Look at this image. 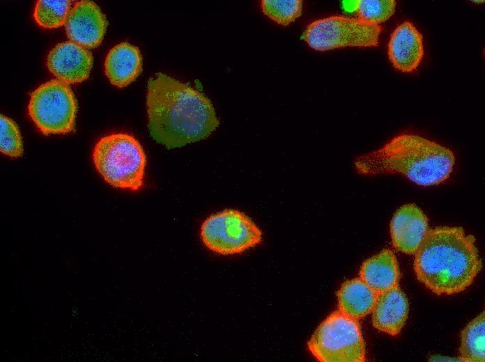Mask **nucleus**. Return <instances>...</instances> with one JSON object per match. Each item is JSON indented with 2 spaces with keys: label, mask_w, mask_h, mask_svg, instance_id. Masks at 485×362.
I'll use <instances>...</instances> for the list:
<instances>
[{
  "label": "nucleus",
  "mask_w": 485,
  "mask_h": 362,
  "mask_svg": "<svg viewBox=\"0 0 485 362\" xmlns=\"http://www.w3.org/2000/svg\"><path fill=\"white\" fill-rule=\"evenodd\" d=\"M146 105L150 134L168 149L207 138L220 124L203 93L163 73L149 79Z\"/></svg>",
  "instance_id": "nucleus-1"
},
{
  "label": "nucleus",
  "mask_w": 485,
  "mask_h": 362,
  "mask_svg": "<svg viewBox=\"0 0 485 362\" xmlns=\"http://www.w3.org/2000/svg\"><path fill=\"white\" fill-rule=\"evenodd\" d=\"M475 242L461 227L429 230L415 252L417 279L438 295L463 291L482 267Z\"/></svg>",
  "instance_id": "nucleus-2"
},
{
  "label": "nucleus",
  "mask_w": 485,
  "mask_h": 362,
  "mask_svg": "<svg viewBox=\"0 0 485 362\" xmlns=\"http://www.w3.org/2000/svg\"><path fill=\"white\" fill-rule=\"evenodd\" d=\"M454 163L449 149L418 135L401 134L357 157L354 164L363 175L400 173L419 185L431 186L446 180Z\"/></svg>",
  "instance_id": "nucleus-3"
},
{
  "label": "nucleus",
  "mask_w": 485,
  "mask_h": 362,
  "mask_svg": "<svg viewBox=\"0 0 485 362\" xmlns=\"http://www.w3.org/2000/svg\"><path fill=\"white\" fill-rule=\"evenodd\" d=\"M98 172L114 187L136 191L142 188L146 157L132 135L114 133L102 137L93 151Z\"/></svg>",
  "instance_id": "nucleus-4"
},
{
  "label": "nucleus",
  "mask_w": 485,
  "mask_h": 362,
  "mask_svg": "<svg viewBox=\"0 0 485 362\" xmlns=\"http://www.w3.org/2000/svg\"><path fill=\"white\" fill-rule=\"evenodd\" d=\"M312 355L322 362H362L365 345L360 324L339 310L318 326L307 343Z\"/></svg>",
  "instance_id": "nucleus-5"
},
{
  "label": "nucleus",
  "mask_w": 485,
  "mask_h": 362,
  "mask_svg": "<svg viewBox=\"0 0 485 362\" xmlns=\"http://www.w3.org/2000/svg\"><path fill=\"white\" fill-rule=\"evenodd\" d=\"M77 109L72 89L58 79L48 81L34 90L28 106L31 119L45 135L72 132Z\"/></svg>",
  "instance_id": "nucleus-6"
},
{
  "label": "nucleus",
  "mask_w": 485,
  "mask_h": 362,
  "mask_svg": "<svg viewBox=\"0 0 485 362\" xmlns=\"http://www.w3.org/2000/svg\"><path fill=\"white\" fill-rule=\"evenodd\" d=\"M200 237L209 250L222 255H233L260 244L262 232L244 213L226 209L210 215L203 222Z\"/></svg>",
  "instance_id": "nucleus-7"
},
{
  "label": "nucleus",
  "mask_w": 485,
  "mask_h": 362,
  "mask_svg": "<svg viewBox=\"0 0 485 362\" xmlns=\"http://www.w3.org/2000/svg\"><path fill=\"white\" fill-rule=\"evenodd\" d=\"M382 31L380 25L359 18L335 15L309 24L303 40L312 49L326 51L345 47H376Z\"/></svg>",
  "instance_id": "nucleus-8"
},
{
  "label": "nucleus",
  "mask_w": 485,
  "mask_h": 362,
  "mask_svg": "<svg viewBox=\"0 0 485 362\" xmlns=\"http://www.w3.org/2000/svg\"><path fill=\"white\" fill-rule=\"evenodd\" d=\"M107 24L105 15L95 2L82 0L71 8L65 25L71 41L92 49L101 44Z\"/></svg>",
  "instance_id": "nucleus-9"
},
{
  "label": "nucleus",
  "mask_w": 485,
  "mask_h": 362,
  "mask_svg": "<svg viewBox=\"0 0 485 362\" xmlns=\"http://www.w3.org/2000/svg\"><path fill=\"white\" fill-rule=\"evenodd\" d=\"M93 62L91 52L72 41L57 44L47 57V67L49 72L58 80L68 85L87 79Z\"/></svg>",
  "instance_id": "nucleus-10"
},
{
  "label": "nucleus",
  "mask_w": 485,
  "mask_h": 362,
  "mask_svg": "<svg viewBox=\"0 0 485 362\" xmlns=\"http://www.w3.org/2000/svg\"><path fill=\"white\" fill-rule=\"evenodd\" d=\"M429 230L428 219L415 204H406L394 213L390 223L394 246L406 254H414Z\"/></svg>",
  "instance_id": "nucleus-11"
},
{
  "label": "nucleus",
  "mask_w": 485,
  "mask_h": 362,
  "mask_svg": "<svg viewBox=\"0 0 485 362\" xmlns=\"http://www.w3.org/2000/svg\"><path fill=\"white\" fill-rule=\"evenodd\" d=\"M424 56L422 36L410 22L399 24L391 35L388 56L392 65L403 72L415 71Z\"/></svg>",
  "instance_id": "nucleus-12"
},
{
  "label": "nucleus",
  "mask_w": 485,
  "mask_h": 362,
  "mask_svg": "<svg viewBox=\"0 0 485 362\" xmlns=\"http://www.w3.org/2000/svg\"><path fill=\"white\" fill-rule=\"evenodd\" d=\"M408 312V298L397 285L377 294L372 310V324L380 331L397 336L404 326Z\"/></svg>",
  "instance_id": "nucleus-13"
},
{
  "label": "nucleus",
  "mask_w": 485,
  "mask_h": 362,
  "mask_svg": "<svg viewBox=\"0 0 485 362\" xmlns=\"http://www.w3.org/2000/svg\"><path fill=\"white\" fill-rule=\"evenodd\" d=\"M142 70L139 48L127 42L112 47L105 61V74L111 84L123 88L134 81Z\"/></svg>",
  "instance_id": "nucleus-14"
},
{
  "label": "nucleus",
  "mask_w": 485,
  "mask_h": 362,
  "mask_svg": "<svg viewBox=\"0 0 485 362\" xmlns=\"http://www.w3.org/2000/svg\"><path fill=\"white\" fill-rule=\"evenodd\" d=\"M400 272L394 253L384 249L364 261L360 268V278L377 294L398 285Z\"/></svg>",
  "instance_id": "nucleus-15"
},
{
  "label": "nucleus",
  "mask_w": 485,
  "mask_h": 362,
  "mask_svg": "<svg viewBox=\"0 0 485 362\" xmlns=\"http://www.w3.org/2000/svg\"><path fill=\"white\" fill-rule=\"evenodd\" d=\"M339 310L358 320L372 312L377 294L361 278L346 281L337 293Z\"/></svg>",
  "instance_id": "nucleus-16"
},
{
  "label": "nucleus",
  "mask_w": 485,
  "mask_h": 362,
  "mask_svg": "<svg viewBox=\"0 0 485 362\" xmlns=\"http://www.w3.org/2000/svg\"><path fill=\"white\" fill-rule=\"evenodd\" d=\"M459 351L463 361L484 362L485 361L484 312L470 322L462 331Z\"/></svg>",
  "instance_id": "nucleus-17"
},
{
  "label": "nucleus",
  "mask_w": 485,
  "mask_h": 362,
  "mask_svg": "<svg viewBox=\"0 0 485 362\" xmlns=\"http://www.w3.org/2000/svg\"><path fill=\"white\" fill-rule=\"evenodd\" d=\"M70 6L69 0H39L34 8L33 18L43 28H58L66 24Z\"/></svg>",
  "instance_id": "nucleus-18"
},
{
  "label": "nucleus",
  "mask_w": 485,
  "mask_h": 362,
  "mask_svg": "<svg viewBox=\"0 0 485 362\" xmlns=\"http://www.w3.org/2000/svg\"><path fill=\"white\" fill-rule=\"evenodd\" d=\"M261 6L266 16L283 26L294 22L302 13L301 0H263Z\"/></svg>",
  "instance_id": "nucleus-19"
},
{
  "label": "nucleus",
  "mask_w": 485,
  "mask_h": 362,
  "mask_svg": "<svg viewBox=\"0 0 485 362\" xmlns=\"http://www.w3.org/2000/svg\"><path fill=\"white\" fill-rule=\"evenodd\" d=\"M355 8L358 18L366 22L377 24L387 20L395 11L394 0L357 1Z\"/></svg>",
  "instance_id": "nucleus-20"
},
{
  "label": "nucleus",
  "mask_w": 485,
  "mask_h": 362,
  "mask_svg": "<svg viewBox=\"0 0 485 362\" xmlns=\"http://www.w3.org/2000/svg\"><path fill=\"white\" fill-rule=\"evenodd\" d=\"M0 150L10 157H20L23 153V145L20 129L10 118L0 116Z\"/></svg>",
  "instance_id": "nucleus-21"
}]
</instances>
